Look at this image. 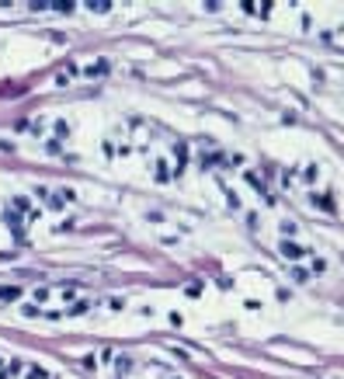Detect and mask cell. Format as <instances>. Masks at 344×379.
I'll return each mask as SVG.
<instances>
[{
  "instance_id": "cell-1",
  "label": "cell",
  "mask_w": 344,
  "mask_h": 379,
  "mask_svg": "<svg viewBox=\"0 0 344 379\" xmlns=\"http://www.w3.org/2000/svg\"><path fill=\"white\" fill-rule=\"evenodd\" d=\"M32 216H35V209H32L28 199H11V205H7V223L21 226V223H28Z\"/></svg>"
},
{
  "instance_id": "cell-2",
  "label": "cell",
  "mask_w": 344,
  "mask_h": 379,
  "mask_svg": "<svg viewBox=\"0 0 344 379\" xmlns=\"http://www.w3.org/2000/svg\"><path fill=\"white\" fill-rule=\"evenodd\" d=\"M282 254H285L288 261H309L313 258V254H309V247H306V243H299V240H292V237H285L282 240Z\"/></svg>"
},
{
  "instance_id": "cell-3",
  "label": "cell",
  "mask_w": 344,
  "mask_h": 379,
  "mask_svg": "<svg viewBox=\"0 0 344 379\" xmlns=\"http://www.w3.org/2000/svg\"><path fill=\"white\" fill-rule=\"evenodd\" d=\"M24 296V289L21 285H0V303H14Z\"/></svg>"
},
{
  "instance_id": "cell-4",
  "label": "cell",
  "mask_w": 344,
  "mask_h": 379,
  "mask_svg": "<svg viewBox=\"0 0 344 379\" xmlns=\"http://www.w3.org/2000/svg\"><path fill=\"white\" fill-rule=\"evenodd\" d=\"M21 372H24L21 379H52V376H49V369H42V365H28V362H24Z\"/></svg>"
},
{
  "instance_id": "cell-5",
  "label": "cell",
  "mask_w": 344,
  "mask_h": 379,
  "mask_svg": "<svg viewBox=\"0 0 344 379\" xmlns=\"http://www.w3.org/2000/svg\"><path fill=\"white\" fill-rule=\"evenodd\" d=\"M268 7H271V4H244V11H261V14H264Z\"/></svg>"
},
{
  "instance_id": "cell-6",
  "label": "cell",
  "mask_w": 344,
  "mask_h": 379,
  "mask_svg": "<svg viewBox=\"0 0 344 379\" xmlns=\"http://www.w3.org/2000/svg\"><path fill=\"white\" fill-rule=\"evenodd\" d=\"M171 379H177V376H171Z\"/></svg>"
}]
</instances>
